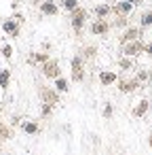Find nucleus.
I'll return each instance as SVG.
<instances>
[{
    "instance_id": "f257e3e1",
    "label": "nucleus",
    "mask_w": 152,
    "mask_h": 155,
    "mask_svg": "<svg viewBox=\"0 0 152 155\" xmlns=\"http://www.w3.org/2000/svg\"><path fill=\"white\" fill-rule=\"evenodd\" d=\"M70 79L72 83H82L85 81V60L80 53H76L70 60Z\"/></svg>"
},
{
    "instance_id": "f03ea898",
    "label": "nucleus",
    "mask_w": 152,
    "mask_h": 155,
    "mask_svg": "<svg viewBox=\"0 0 152 155\" xmlns=\"http://www.w3.org/2000/svg\"><path fill=\"white\" fill-rule=\"evenodd\" d=\"M87 19H89V11H87V9H82V7L74 9V11L70 13V26H72V30H74L76 34H80L82 28H85V24H87Z\"/></svg>"
},
{
    "instance_id": "7ed1b4c3",
    "label": "nucleus",
    "mask_w": 152,
    "mask_h": 155,
    "mask_svg": "<svg viewBox=\"0 0 152 155\" xmlns=\"http://www.w3.org/2000/svg\"><path fill=\"white\" fill-rule=\"evenodd\" d=\"M110 30H112V21H108V19H93L89 26V32L93 36H108Z\"/></svg>"
},
{
    "instance_id": "20e7f679",
    "label": "nucleus",
    "mask_w": 152,
    "mask_h": 155,
    "mask_svg": "<svg viewBox=\"0 0 152 155\" xmlns=\"http://www.w3.org/2000/svg\"><path fill=\"white\" fill-rule=\"evenodd\" d=\"M144 36V28H135V26H129L123 30V34L118 36V43L120 45H127V43H133V41H141Z\"/></svg>"
},
{
    "instance_id": "39448f33",
    "label": "nucleus",
    "mask_w": 152,
    "mask_h": 155,
    "mask_svg": "<svg viewBox=\"0 0 152 155\" xmlns=\"http://www.w3.org/2000/svg\"><path fill=\"white\" fill-rule=\"evenodd\" d=\"M144 41H133V43H127V45H120V53L127 55V58H137L144 53Z\"/></svg>"
},
{
    "instance_id": "423d86ee",
    "label": "nucleus",
    "mask_w": 152,
    "mask_h": 155,
    "mask_svg": "<svg viewBox=\"0 0 152 155\" xmlns=\"http://www.w3.org/2000/svg\"><path fill=\"white\" fill-rule=\"evenodd\" d=\"M40 72L47 77V79H57V77H61V68H59V62L57 60H49V62H45L42 66H40Z\"/></svg>"
},
{
    "instance_id": "0eeeda50",
    "label": "nucleus",
    "mask_w": 152,
    "mask_h": 155,
    "mask_svg": "<svg viewBox=\"0 0 152 155\" xmlns=\"http://www.w3.org/2000/svg\"><path fill=\"white\" fill-rule=\"evenodd\" d=\"M116 85H118V91L120 94H133V91H137L141 87V83L135 77H131V79H118Z\"/></svg>"
},
{
    "instance_id": "6e6552de",
    "label": "nucleus",
    "mask_w": 152,
    "mask_h": 155,
    "mask_svg": "<svg viewBox=\"0 0 152 155\" xmlns=\"http://www.w3.org/2000/svg\"><path fill=\"white\" fill-rule=\"evenodd\" d=\"M38 94H40V100H42V102H47V104H57V102H59V91H57V89H53V87L40 85Z\"/></svg>"
},
{
    "instance_id": "1a4fd4ad",
    "label": "nucleus",
    "mask_w": 152,
    "mask_h": 155,
    "mask_svg": "<svg viewBox=\"0 0 152 155\" xmlns=\"http://www.w3.org/2000/svg\"><path fill=\"white\" fill-rule=\"evenodd\" d=\"M38 9H40V13L47 15V17H55V15H59V5L55 2V0H42Z\"/></svg>"
},
{
    "instance_id": "9d476101",
    "label": "nucleus",
    "mask_w": 152,
    "mask_h": 155,
    "mask_svg": "<svg viewBox=\"0 0 152 155\" xmlns=\"http://www.w3.org/2000/svg\"><path fill=\"white\" fill-rule=\"evenodd\" d=\"M131 11H133V5L131 2H127V0H118V2L112 7V13L118 17V15H123V17H129L131 15Z\"/></svg>"
},
{
    "instance_id": "9b49d317",
    "label": "nucleus",
    "mask_w": 152,
    "mask_h": 155,
    "mask_svg": "<svg viewBox=\"0 0 152 155\" xmlns=\"http://www.w3.org/2000/svg\"><path fill=\"white\" fill-rule=\"evenodd\" d=\"M118 74L114 72V70H101L99 72V83H101V87H110V85H114V83H118Z\"/></svg>"
},
{
    "instance_id": "f8f14e48",
    "label": "nucleus",
    "mask_w": 152,
    "mask_h": 155,
    "mask_svg": "<svg viewBox=\"0 0 152 155\" xmlns=\"http://www.w3.org/2000/svg\"><path fill=\"white\" fill-rule=\"evenodd\" d=\"M150 110V100L148 98H141L139 102H137V106H133V110H131V115L133 117H137V119H141V117H146V113Z\"/></svg>"
},
{
    "instance_id": "ddd939ff",
    "label": "nucleus",
    "mask_w": 152,
    "mask_h": 155,
    "mask_svg": "<svg viewBox=\"0 0 152 155\" xmlns=\"http://www.w3.org/2000/svg\"><path fill=\"white\" fill-rule=\"evenodd\" d=\"M2 30L9 34V36H19V32H21V28H19V21H15V19H7L5 24H2Z\"/></svg>"
},
{
    "instance_id": "4468645a",
    "label": "nucleus",
    "mask_w": 152,
    "mask_h": 155,
    "mask_svg": "<svg viewBox=\"0 0 152 155\" xmlns=\"http://www.w3.org/2000/svg\"><path fill=\"white\" fill-rule=\"evenodd\" d=\"M93 15L95 19H106L108 15H112V5H95Z\"/></svg>"
},
{
    "instance_id": "2eb2a0df",
    "label": "nucleus",
    "mask_w": 152,
    "mask_h": 155,
    "mask_svg": "<svg viewBox=\"0 0 152 155\" xmlns=\"http://www.w3.org/2000/svg\"><path fill=\"white\" fill-rule=\"evenodd\" d=\"M78 53L82 55L85 62H87V60H95V58H97V47H95V45H85Z\"/></svg>"
},
{
    "instance_id": "dca6fc26",
    "label": "nucleus",
    "mask_w": 152,
    "mask_h": 155,
    "mask_svg": "<svg viewBox=\"0 0 152 155\" xmlns=\"http://www.w3.org/2000/svg\"><path fill=\"white\" fill-rule=\"evenodd\" d=\"M59 9H64V11H68V13H72L74 9H78L80 7V2H78V0H59Z\"/></svg>"
},
{
    "instance_id": "f3484780",
    "label": "nucleus",
    "mask_w": 152,
    "mask_h": 155,
    "mask_svg": "<svg viewBox=\"0 0 152 155\" xmlns=\"http://www.w3.org/2000/svg\"><path fill=\"white\" fill-rule=\"evenodd\" d=\"M135 79H137L141 85H146V83H150V79H152V72H150L148 68H139V70L135 72Z\"/></svg>"
},
{
    "instance_id": "a211bd4d",
    "label": "nucleus",
    "mask_w": 152,
    "mask_h": 155,
    "mask_svg": "<svg viewBox=\"0 0 152 155\" xmlns=\"http://www.w3.org/2000/svg\"><path fill=\"white\" fill-rule=\"evenodd\" d=\"M55 89H57L59 94H68V91H70V81L64 79V77H57V79H55Z\"/></svg>"
},
{
    "instance_id": "6ab92c4d",
    "label": "nucleus",
    "mask_w": 152,
    "mask_h": 155,
    "mask_svg": "<svg viewBox=\"0 0 152 155\" xmlns=\"http://www.w3.org/2000/svg\"><path fill=\"white\" fill-rule=\"evenodd\" d=\"M21 130H23L26 134H38V132H40V123H38V121H26V123L21 125Z\"/></svg>"
},
{
    "instance_id": "aec40b11",
    "label": "nucleus",
    "mask_w": 152,
    "mask_h": 155,
    "mask_svg": "<svg viewBox=\"0 0 152 155\" xmlns=\"http://www.w3.org/2000/svg\"><path fill=\"white\" fill-rule=\"evenodd\" d=\"M49 60H51V58H49V53L38 51V53H34V55H32L28 62H32V64H40V66H42V64H45V62H49Z\"/></svg>"
},
{
    "instance_id": "412c9836",
    "label": "nucleus",
    "mask_w": 152,
    "mask_h": 155,
    "mask_svg": "<svg viewBox=\"0 0 152 155\" xmlns=\"http://www.w3.org/2000/svg\"><path fill=\"white\" fill-rule=\"evenodd\" d=\"M152 26V11H144L139 15V28H150Z\"/></svg>"
},
{
    "instance_id": "4be33fe9",
    "label": "nucleus",
    "mask_w": 152,
    "mask_h": 155,
    "mask_svg": "<svg viewBox=\"0 0 152 155\" xmlns=\"http://www.w3.org/2000/svg\"><path fill=\"white\" fill-rule=\"evenodd\" d=\"M118 68H120V70H133V58L123 55V58L118 60Z\"/></svg>"
},
{
    "instance_id": "5701e85b",
    "label": "nucleus",
    "mask_w": 152,
    "mask_h": 155,
    "mask_svg": "<svg viewBox=\"0 0 152 155\" xmlns=\"http://www.w3.org/2000/svg\"><path fill=\"white\" fill-rule=\"evenodd\" d=\"M112 28H129V17H123V15H118L114 21H112Z\"/></svg>"
},
{
    "instance_id": "b1692460",
    "label": "nucleus",
    "mask_w": 152,
    "mask_h": 155,
    "mask_svg": "<svg viewBox=\"0 0 152 155\" xmlns=\"http://www.w3.org/2000/svg\"><path fill=\"white\" fill-rule=\"evenodd\" d=\"M11 81V70H0V87H9Z\"/></svg>"
},
{
    "instance_id": "393cba45",
    "label": "nucleus",
    "mask_w": 152,
    "mask_h": 155,
    "mask_svg": "<svg viewBox=\"0 0 152 155\" xmlns=\"http://www.w3.org/2000/svg\"><path fill=\"white\" fill-rule=\"evenodd\" d=\"M101 115H104V119H112V115H114V106H112L110 102H106V104H104Z\"/></svg>"
},
{
    "instance_id": "a878e982",
    "label": "nucleus",
    "mask_w": 152,
    "mask_h": 155,
    "mask_svg": "<svg viewBox=\"0 0 152 155\" xmlns=\"http://www.w3.org/2000/svg\"><path fill=\"white\" fill-rule=\"evenodd\" d=\"M51 113H53V104H47V102H42L40 115H42V117H51Z\"/></svg>"
},
{
    "instance_id": "bb28decb",
    "label": "nucleus",
    "mask_w": 152,
    "mask_h": 155,
    "mask_svg": "<svg viewBox=\"0 0 152 155\" xmlns=\"http://www.w3.org/2000/svg\"><path fill=\"white\" fill-rule=\"evenodd\" d=\"M2 55H5L7 60H11V55H13V49H11V45H5V47H2Z\"/></svg>"
},
{
    "instance_id": "cd10ccee",
    "label": "nucleus",
    "mask_w": 152,
    "mask_h": 155,
    "mask_svg": "<svg viewBox=\"0 0 152 155\" xmlns=\"http://www.w3.org/2000/svg\"><path fill=\"white\" fill-rule=\"evenodd\" d=\"M144 53H146L148 58H152V41H148V43L144 45Z\"/></svg>"
},
{
    "instance_id": "c85d7f7f",
    "label": "nucleus",
    "mask_w": 152,
    "mask_h": 155,
    "mask_svg": "<svg viewBox=\"0 0 152 155\" xmlns=\"http://www.w3.org/2000/svg\"><path fill=\"white\" fill-rule=\"evenodd\" d=\"M127 2H131L133 7H137V5H141V2H144V0H127Z\"/></svg>"
},
{
    "instance_id": "c756f323",
    "label": "nucleus",
    "mask_w": 152,
    "mask_h": 155,
    "mask_svg": "<svg viewBox=\"0 0 152 155\" xmlns=\"http://www.w3.org/2000/svg\"><path fill=\"white\" fill-rule=\"evenodd\" d=\"M148 147H150V149H152V134H150V136H148Z\"/></svg>"
},
{
    "instance_id": "7c9ffc66",
    "label": "nucleus",
    "mask_w": 152,
    "mask_h": 155,
    "mask_svg": "<svg viewBox=\"0 0 152 155\" xmlns=\"http://www.w3.org/2000/svg\"><path fill=\"white\" fill-rule=\"evenodd\" d=\"M40 2L42 0H32V5H36V7H40Z\"/></svg>"
}]
</instances>
